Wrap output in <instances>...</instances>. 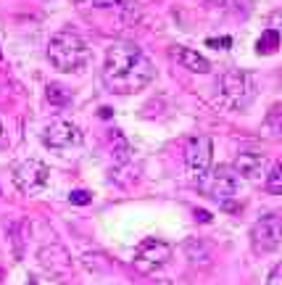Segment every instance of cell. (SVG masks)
<instances>
[{
    "instance_id": "obj_6",
    "label": "cell",
    "mask_w": 282,
    "mask_h": 285,
    "mask_svg": "<svg viewBox=\"0 0 282 285\" xmlns=\"http://www.w3.org/2000/svg\"><path fill=\"white\" fill-rule=\"evenodd\" d=\"M48 180H50L48 164H42V161H37V159L19 161L14 166V185L21 193H27V196H35V193L45 190Z\"/></svg>"
},
{
    "instance_id": "obj_23",
    "label": "cell",
    "mask_w": 282,
    "mask_h": 285,
    "mask_svg": "<svg viewBox=\"0 0 282 285\" xmlns=\"http://www.w3.org/2000/svg\"><path fill=\"white\" fill-rule=\"evenodd\" d=\"M29 285H37V280H29Z\"/></svg>"
},
{
    "instance_id": "obj_7",
    "label": "cell",
    "mask_w": 282,
    "mask_h": 285,
    "mask_svg": "<svg viewBox=\"0 0 282 285\" xmlns=\"http://www.w3.org/2000/svg\"><path fill=\"white\" fill-rule=\"evenodd\" d=\"M169 259H172V245L159 241V238H148L135 251V267L142 272H156V269L166 267Z\"/></svg>"
},
{
    "instance_id": "obj_20",
    "label": "cell",
    "mask_w": 282,
    "mask_h": 285,
    "mask_svg": "<svg viewBox=\"0 0 282 285\" xmlns=\"http://www.w3.org/2000/svg\"><path fill=\"white\" fill-rule=\"evenodd\" d=\"M266 27H269V29H274V32H277V35L282 37V11H277V14H272V16H269Z\"/></svg>"
},
{
    "instance_id": "obj_14",
    "label": "cell",
    "mask_w": 282,
    "mask_h": 285,
    "mask_svg": "<svg viewBox=\"0 0 282 285\" xmlns=\"http://www.w3.org/2000/svg\"><path fill=\"white\" fill-rule=\"evenodd\" d=\"M266 190L272 196H282V164H272L266 169Z\"/></svg>"
},
{
    "instance_id": "obj_16",
    "label": "cell",
    "mask_w": 282,
    "mask_h": 285,
    "mask_svg": "<svg viewBox=\"0 0 282 285\" xmlns=\"http://www.w3.org/2000/svg\"><path fill=\"white\" fill-rule=\"evenodd\" d=\"M264 124L272 129L274 135H282V103H277L274 108H269V114H266V122Z\"/></svg>"
},
{
    "instance_id": "obj_22",
    "label": "cell",
    "mask_w": 282,
    "mask_h": 285,
    "mask_svg": "<svg viewBox=\"0 0 282 285\" xmlns=\"http://www.w3.org/2000/svg\"><path fill=\"white\" fill-rule=\"evenodd\" d=\"M195 214H198V219H201V222H206V219H211V214H206V211H201V209L195 211Z\"/></svg>"
},
{
    "instance_id": "obj_3",
    "label": "cell",
    "mask_w": 282,
    "mask_h": 285,
    "mask_svg": "<svg viewBox=\"0 0 282 285\" xmlns=\"http://www.w3.org/2000/svg\"><path fill=\"white\" fill-rule=\"evenodd\" d=\"M219 98L232 111H240V108L251 106V101L256 98L253 77L245 74V71H238V69L224 71L219 77Z\"/></svg>"
},
{
    "instance_id": "obj_11",
    "label": "cell",
    "mask_w": 282,
    "mask_h": 285,
    "mask_svg": "<svg viewBox=\"0 0 282 285\" xmlns=\"http://www.w3.org/2000/svg\"><path fill=\"white\" fill-rule=\"evenodd\" d=\"M40 264L50 272V275H56V277L66 275V272L71 269L69 254L61 248V245H56V243L53 245H45V248L40 251Z\"/></svg>"
},
{
    "instance_id": "obj_12",
    "label": "cell",
    "mask_w": 282,
    "mask_h": 285,
    "mask_svg": "<svg viewBox=\"0 0 282 285\" xmlns=\"http://www.w3.org/2000/svg\"><path fill=\"white\" fill-rule=\"evenodd\" d=\"M172 56H174V61L180 63V66H185L187 71H193V74H206V71L211 69L208 58H203L198 50H193V48H182V45H174V48H172Z\"/></svg>"
},
{
    "instance_id": "obj_21",
    "label": "cell",
    "mask_w": 282,
    "mask_h": 285,
    "mask_svg": "<svg viewBox=\"0 0 282 285\" xmlns=\"http://www.w3.org/2000/svg\"><path fill=\"white\" fill-rule=\"evenodd\" d=\"M211 48H232V37H211V40H206Z\"/></svg>"
},
{
    "instance_id": "obj_18",
    "label": "cell",
    "mask_w": 282,
    "mask_h": 285,
    "mask_svg": "<svg viewBox=\"0 0 282 285\" xmlns=\"http://www.w3.org/2000/svg\"><path fill=\"white\" fill-rule=\"evenodd\" d=\"M69 201H71V204H77V206H87L90 201H93V196H90L87 190H71Z\"/></svg>"
},
{
    "instance_id": "obj_24",
    "label": "cell",
    "mask_w": 282,
    "mask_h": 285,
    "mask_svg": "<svg viewBox=\"0 0 282 285\" xmlns=\"http://www.w3.org/2000/svg\"><path fill=\"white\" fill-rule=\"evenodd\" d=\"M0 132H3V122H0Z\"/></svg>"
},
{
    "instance_id": "obj_15",
    "label": "cell",
    "mask_w": 282,
    "mask_h": 285,
    "mask_svg": "<svg viewBox=\"0 0 282 285\" xmlns=\"http://www.w3.org/2000/svg\"><path fill=\"white\" fill-rule=\"evenodd\" d=\"M48 101L53 103V106H66V103L71 101V95H69V90L66 87H61V85H48Z\"/></svg>"
},
{
    "instance_id": "obj_9",
    "label": "cell",
    "mask_w": 282,
    "mask_h": 285,
    "mask_svg": "<svg viewBox=\"0 0 282 285\" xmlns=\"http://www.w3.org/2000/svg\"><path fill=\"white\" fill-rule=\"evenodd\" d=\"M211 159H214V142L211 138L206 135H198L187 142V151H185V166L193 177H203L211 166Z\"/></svg>"
},
{
    "instance_id": "obj_8",
    "label": "cell",
    "mask_w": 282,
    "mask_h": 285,
    "mask_svg": "<svg viewBox=\"0 0 282 285\" xmlns=\"http://www.w3.org/2000/svg\"><path fill=\"white\" fill-rule=\"evenodd\" d=\"M42 142L53 151H66L82 142V132L77 124H71L66 119H53L48 127L42 129Z\"/></svg>"
},
{
    "instance_id": "obj_13",
    "label": "cell",
    "mask_w": 282,
    "mask_h": 285,
    "mask_svg": "<svg viewBox=\"0 0 282 285\" xmlns=\"http://www.w3.org/2000/svg\"><path fill=\"white\" fill-rule=\"evenodd\" d=\"M280 42H282V37L277 35L274 29H264L261 32V37H259V42H256V50H259L261 56H269V53H274V50L280 48Z\"/></svg>"
},
{
    "instance_id": "obj_10",
    "label": "cell",
    "mask_w": 282,
    "mask_h": 285,
    "mask_svg": "<svg viewBox=\"0 0 282 285\" xmlns=\"http://www.w3.org/2000/svg\"><path fill=\"white\" fill-rule=\"evenodd\" d=\"M266 169H269L266 159L259 156V153H240L238 161H235V174L251 180V183H259L266 174Z\"/></svg>"
},
{
    "instance_id": "obj_1",
    "label": "cell",
    "mask_w": 282,
    "mask_h": 285,
    "mask_svg": "<svg viewBox=\"0 0 282 285\" xmlns=\"http://www.w3.org/2000/svg\"><path fill=\"white\" fill-rule=\"evenodd\" d=\"M156 77L153 61L132 42H114L106 50L103 63V82L111 93L132 95L145 90Z\"/></svg>"
},
{
    "instance_id": "obj_17",
    "label": "cell",
    "mask_w": 282,
    "mask_h": 285,
    "mask_svg": "<svg viewBox=\"0 0 282 285\" xmlns=\"http://www.w3.org/2000/svg\"><path fill=\"white\" fill-rule=\"evenodd\" d=\"M87 3L95 8H129L132 0H87Z\"/></svg>"
},
{
    "instance_id": "obj_5",
    "label": "cell",
    "mask_w": 282,
    "mask_h": 285,
    "mask_svg": "<svg viewBox=\"0 0 282 285\" xmlns=\"http://www.w3.org/2000/svg\"><path fill=\"white\" fill-rule=\"evenodd\" d=\"M282 243V222L274 214H264L261 219H256L251 227V245L259 256H266L272 251H277Z\"/></svg>"
},
{
    "instance_id": "obj_2",
    "label": "cell",
    "mask_w": 282,
    "mask_h": 285,
    "mask_svg": "<svg viewBox=\"0 0 282 285\" xmlns=\"http://www.w3.org/2000/svg\"><path fill=\"white\" fill-rule=\"evenodd\" d=\"M48 58L58 71H80L90 63L93 50H90L87 40L71 29L56 32L48 42Z\"/></svg>"
},
{
    "instance_id": "obj_4",
    "label": "cell",
    "mask_w": 282,
    "mask_h": 285,
    "mask_svg": "<svg viewBox=\"0 0 282 285\" xmlns=\"http://www.w3.org/2000/svg\"><path fill=\"white\" fill-rule=\"evenodd\" d=\"M198 187L203 196L219 201V204H227V201H232L238 196V174L235 169H229V166H214V169H208L203 177L198 180Z\"/></svg>"
},
{
    "instance_id": "obj_19",
    "label": "cell",
    "mask_w": 282,
    "mask_h": 285,
    "mask_svg": "<svg viewBox=\"0 0 282 285\" xmlns=\"http://www.w3.org/2000/svg\"><path fill=\"white\" fill-rule=\"evenodd\" d=\"M266 285H282V262L272 267V272H269V277H266Z\"/></svg>"
}]
</instances>
